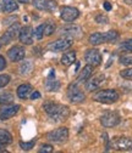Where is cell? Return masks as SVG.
Segmentation results:
<instances>
[{
  "mask_svg": "<svg viewBox=\"0 0 132 153\" xmlns=\"http://www.w3.org/2000/svg\"><path fill=\"white\" fill-rule=\"evenodd\" d=\"M75 61H76V52L75 51H67L61 57V63L64 66H71L72 63H75Z\"/></svg>",
  "mask_w": 132,
  "mask_h": 153,
  "instance_id": "19",
  "label": "cell"
},
{
  "mask_svg": "<svg viewBox=\"0 0 132 153\" xmlns=\"http://www.w3.org/2000/svg\"><path fill=\"white\" fill-rule=\"evenodd\" d=\"M31 92H32L31 84H22V85H20V86L17 88V96L20 97V99H22V100L27 99L29 96Z\"/></svg>",
  "mask_w": 132,
  "mask_h": 153,
  "instance_id": "18",
  "label": "cell"
},
{
  "mask_svg": "<svg viewBox=\"0 0 132 153\" xmlns=\"http://www.w3.org/2000/svg\"><path fill=\"white\" fill-rule=\"evenodd\" d=\"M18 3H22V4H27V3H29V0H17Z\"/></svg>",
  "mask_w": 132,
  "mask_h": 153,
  "instance_id": "40",
  "label": "cell"
},
{
  "mask_svg": "<svg viewBox=\"0 0 132 153\" xmlns=\"http://www.w3.org/2000/svg\"><path fill=\"white\" fill-rule=\"evenodd\" d=\"M2 7H3V11L4 12H12V11H16L18 9V5L15 0H3L2 3Z\"/></svg>",
  "mask_w": 132,
  "mask_h": 153,
  "instance_id": "21",
  "label": "cell"
},
{
  "mask_svg": "<svg viewBox=\"0 0 132 153\" xmlns=\"http://www.w3.org/2000/svg\"><path fill=\"white\" fill-rule=\"evenodd\" d=\"M103 6H104V9H105L106 11H110V10H111V4H110L109 1H105Z\"/></svg>",
  "mask_w": 132,
  "mask_h": 153,
  "instance_id": "39",
  "label": "cell"
},
{
  "mask_svg": "<svg viewBox=\"0 0 132 153\" xmlns=\"http://www.w3.org/2000/svg\"><path fill=\"white\" fill-rule=\"evenodd\" d=\"M105 82V75L104 74H98L93 78H89L86 83H84V86H86V90L88 91H94L99 89V86Z\"/></svg>",
  "mask_w": 132,
  "mask_h": 153,
  "instance_id": "12",
  "label": "cell"
},
{
  "mask_svg": "<svg viewBox=\"0 0 132 153\" xmlns=\"http://www.w3.org/2000/svg\"><path fill=\"white\" fill-rule=\"evenodd\" d=\"M0 48H2V43H0Z\"/></svg>",
  "mask_w": 132,
  "mask_h": 153,
  "instance_id": "43",
  "label": "cell"
},
{
  "mask_svg": "<svg viewBox=\"0 0 132 153\" xmlns=\"http://www.w3.org/2000/svg\"><path fill=\"white\" fill-rule=\"evenodd\" d=\"M120 75L122 76V78L127 79V80H132V68H127V69L121 71Z\"/></svg>",
  "mask_w": 132,
  "mask_h": 153,
  "instance_id": "31",
  "label": "cell"
},
{
  "mask_svg": "<svg viewBox=\"0 0 132 153\" xmlns=\"http://www.w3.org/2000/svg\"><path fill=\"white\" fill-rule=\"evenodd\" d=\"M20 106L18 105H12V106H8L4 107L3 109H0V120H8L12 117H15L17 112L20 111Z\"/></svg>",
  "mask_w": 132,
  "mask_h": 153,
  "instance_id": "15",
  "label": "cell"
},
{
  "mask_svg": "<svg viewBox=\"0 0 132 153\" xmlns=\"http://www.w3.org/2000/svg\"><path fill=\"white\" fill-rule=\"evenodd\" d=\"M54 151V147L51 145H43L39 148V153H51Z\"/></svg>",
  "mask_w": 132,
  "mask_h": 153,
  "instance_id": "36",
  "label": "cell"
},
{
  "mask_svg": "<svg viewBox=\"0 0 132 153\" xmlns=\"http://www.w3.org/2000/svg\"><path fill=\"white\" fill-rule=\"evenodd\" d=\"M44 85H45V88H47L48 91H58L60 89L61 85H60V82L54 76V69H50L49 76L47 78Z\"/></svg>",
  "mask_w": 132,
  "mask_h": 153,
  "instance_id": "16",
  "label": "cell"
},
{
  "mask_svg": "<svg viewBox=\"0 0 132 153\" xmlns=\"http://www.w3.org/2000/svg\"><path fill=\"white\" fill-rule=\"evenodd\" d=\"M14 101V95L11 92L0 94V105H8Z\"/></svg>",
  "mask_w": 132,
  "mask_h": 153,
  "instance_id": "24",
  "label": "cell"
},
{
  "mask_svg": "<svg viewBox=\"0 0 132 153\" xmlns=\"http://www.w3.org/2000/svg\"><path fill=\"white\" fill-rule=\"evenodd\" d=\"M34 145H35V140H32V141H29V142H23V141L20 142V147H21L23 151H29V149H32V148L34 147Z\"/></svg>",
  "mask_w": 132,
  "mask_h": 153,
  "instance_id": "27",
  "label": "cell"
},
{
  "mask_svg": "<svg viewBox=\"0 0 132 153\" xmlns=\"http://www.w3.org/2000/svg\"><path fill=\"white\" fill-rule=\"evenodd\" d=\"M3 147H4V145H3L2 142H0V149H3Z\"/></svg>",
  "mask_w": 132,
  "mask_h": 153,
  "instance_id": "42",
  "label": "cell"
},
{
  "mask_svg": "<svg viewBox=\"0 0 132 153\" xmlns=\"http://www.w3.org/2000/svg\"><path fill=\"white\" fill-rule=\"evenodd\" d=\"M124 1H125L127 5H132V0H124Z\"/></svg>",
  "mask_w": 132,
  "mask_h": 153,
  "instance_id": "41",
  "label": "cell"
},
{
  "mask_svg": "<svg viewBox=\"0 0 132 153\" xmlns=\"http://www.w3.org/2000/svg\"><path fill=\"white\" fill-rule=\"evenodd\" d=\"M5 67H6V61H5L4 57L0 55V71H3Z\"/></svg>",
  "mask_w": 132,
  "mask_h": 153,
  "instance_id": "37",
  "label": "cell"
},
{
  "mask_svg": "<svg viewBox=\"0 0 132 153\" xmlns=\"http://www.w3.org/2000/svg\"><path fill=\"white\" fill-rule=\"evenodd\" d=\"M0 142H2L4 146L5 145H10L12 142V135L4 129H0Z\"/></svg>",
  "mask_w": 132,
  "mask_h": 153,
  "instance_id": "22",
  "label": "cell"
},
{
  "mask_svg": "<svg viewBox=\"0 0 132 153\" xmlns=\"http://www.w3.org/2000/svg\"><path fill=\"white\" fill-rule=\"evenodd\" d=\"M54 32H55V27H54V25H51V23L45 25V28H44V35L50 36Z\"/></svg>",
  "mask_w": 132,
  "mask_h": 153,
  "instance_id": "33",
  "label": "cell"
},
{
  "mask_svg": "<svg viewBox=\"0 0 132 153\" xmlns=\"http://www.w3.org/2000/svg\"><path fill=\"white\" fill-rule=\"evenodd\" d=\"M41 97V92L39 91H34L32 95H31V100H37Z\"/></svg>",
  "mask_w": 132,
  "mask_h": 153,
  "instance_id": "38",
  "label": "cell"
},
{
  "mask_svg": "<svg viewBox=\"0 0 132 153\" xmlns=\"http://www.w3.org/2000/svg\"><path fill=\"white\" fill-rule=\"evenodd\" d=\"M20 25L18 23H14L2 36V39H0V43L4 44V45H8L9 43H11L15 38L17 36V34L20 33Z\"/></svg>",
  "mask_w": 132,
  "mask_h": 153,
  "instance_id": "10",
  "label": "cell"
},
{
  "mask_svg": "<svg viewBox=\"0 0 132 153\" xmlns=\"http://www.w3.org/2000/svg\"><path fill=\"white\" fill-rule=\"evenodd\" d=\"M47 0H33V6L38 10H45Z\"/></svg>",
  "mask_w": 132,
  "mask_h": 153,
  "instance_id": "29",
  "label": "cell"
},
{
  "mask_svg": "<svg viewBox=\"0 0 132 153\" xmlns=\"http://www.w3.org/2000/svg\"><path fill=\"white\" fill-rule=\"evenodd\" d=\"M33 71V63L31 61H25L20 67V74L21 75H28Z\"/></svg>",
  "mask_w": 132,
  "mask_h": 153,
  "instance_id": "23",
  "label": "cell"
},
{
  "mask_svg": "<svg viewBox=\"0 0 132 153\" xmlns=\"http://www.w3.org/2000/svg\"><path fill=\"white\" fill-rule=\"evenodd\" d=\"M120 122H121L120 114L119 112H115V111H108L100 117V124L104 128H114L119 125Z\"/></svg>",
  "mask_w": 132,
  "mask_h": 153,
  "instance_id": "3",
  "label": "cell"
},
{
  "mask_svg": "<svg viewBox=\"0 0 132 153\" xmlns=\"http://www.w3.org/2000/svg\"><path fill=\"white\" fill-rule=\"evenodd\" d=\"M25 55H26L25 49H23L22 46H18V45L12 46V48L9 50V52H8L9 59H10L12 62H18V61L23 60V59H25Z\"/></svg>",
  "mask_w": 132,
  "mask_h": 153,
  "instance_id": "13",
  "label": "cell"
},
{
  "mask_svg": "<svg viewBox=\"0 0 132 153\" xmlns=\"http://www.w3.org/2000/svg\"><path fill=\"white\" fill-rule=\"evenodd\" d=\"M61 35L64 36H69V38H80L82 35V29L78 26L75 25H69V26H64L60 28L59 32Z\"/></svg>",
  "mask_w": 132,
  "mask_h": 153,
  "instance_id": "11",
  "label": "cell"
},
{
  "mask_svg": "<svg viewBox=\"0 0 132 153\" xmlns=\"http://www.w3.org/2000/svg\"><path fill=\"white\" fill-rule=\"evenodd\" d=\"M109 148H114L115 151H131L132 149V139L126 136L114 137L110 143Z\"/></svg>",
  "mask_w": 132,
  "mask_h": 153,
  "instance_id": "4",
  "label": "cell"
},
{
  "mask_svg": "<svg viewBox=\"0 0 132 153\" xmlns=\"http://www.w3.org/2000/svg\"><path fill=\"white\" fill-rule=\"evenodd\" d=\"M44 28H45V25H41V26L37 27V28L34 29V32H33V35H34L38 40H41L42 38L44 36Z\"/></svg>",
  "mask_w": 132,
  "mask_h": 153,
  "instance_id": "26",
  "label": "cell"
},
{
  "mask_svg": "<svg viewBox=\"0 0 132 153\" xmlns=\"http://www.w3.org/2000/svg\"><path fill=\"white\" fill-rule=\"evenodd\" d=\"M121 49L128 52H132V39H128L121 44Z\"/></svg>",
  "mask_w": 132,
  "mask_h": 153,
  "instance_id": "34",
  "label": "cell"
},
{
  "mask_svg": "<svg viewBox=\"0 0 132 153\" xmlns=\"http://www.w3.org/2000/svg\"><path fill=\"white\" fill-rule=\"evenodd\" d=\"M58 4H56L54 0H47V5H45V10L49 11V12H54Z\"/></svg>",
  "mask_w": 132,
  "mask_h": 153,
  "instance_id": "30",
  "label": "cell"
},
{
  "mask_svg": "<svg viewBox=\"0 0 132 153\" xmlns=\"http://www.w3.org/2000/svg\"><path fill=\"white\" fill-rule=\"evenodd\" d=\"M104 34H105L106 43H112V42H115L118 38H119V33L116 30H109V32H106Z\"/></svg>",
  "mask_w": 132,
  "mask_h": 153,
  "instance_id": "25",
  "label": "cell"
},
{
  "mask_svg": "<svg viewBox=\"0 0 132 153\" xmlns=\"http://www.w3.org/2000/svg\"><path fill=\"white\" fill-rule=\"evenodd\" d=\"M48 140L51 141V142H56V143H61V142H65L69 137V129L63 126V128H58L50 132H48L47 135Z\"/></svg>",
  "mask_w": 132,
  "mask_h": 153,
  "instance_id": "7",
  "label": "cell"
},
{
  "mask_svg": "<svg viewBox=\"0 0 132 153\" xmlns=\"http://www.w3.org/2000/svg\"><path fill=\"white\" fill-rule=\"evenodd\" d=\"M67 97L72 103H82L86 100V95L80 90L77 83H73L67 89Z\"/></svg>",
  "mask_w": 132,
  "mask_h": 153,
  "instance_id": "6",
  "label": "cell"
},
{
  "mask_svg": "<svg viewBox=\"0 0 132 153\" xmlns=\"http://www.w3.org/2000/svg\"><path fill=\"white\" fill-rule=\"evenodd\" d=\"M10 79H11L10 75H8V74H0V89L6 86L10 83Z\"/></svg>",
  "mask_w": 132,
  "mask_h": 153,
  "instance_id": "28",
  "label": "cell"
},
{
  "mask_svg": "<svg viewBox=\"0 0 132 153\" xmlns=\"http://www.w3.org/2000/svg\"><path fill=\"white\" fill-rule=\"evenodd\" d=\"M120 63L125 66H132V56H121Z\"/></svg>",
  "mask_w": 132,
  "mask_h": 153,
  "instance_id": "32",
  "label": "cell"
},
{
  "mask_svg": "<svg viewBox=\"0 0 132 153\" xmlns=\"http://www.w3.org/2000/svg\"><path fill=\"white\" fill-rule=\"evenodd\" d=\"M96 22H97V23L105 25V23L109 22V18H108L105 15H98V16H96Z\"/></svg>",
  "mask_w": 132,
  "mask_h": 153,
  "instance_id": "35",
  "label": "cell"
},
{
  "mask_svg": "<svg viewBox=\"0 0 132 153\" xmlns=\"http://www.w3.org/2000/svg\"><path fill=\"white\" fill-rule=\"evenodd\" d=\"M84 60L88 65L97 67L102 63V55L97 49H89L84 53Z\"/></svg>",
  "mask_w": 132,
  "mask_h": 153,
  "instance_id": "9",
  "label": "cell"
},
{
  "mask_svg": "<svg viewBox=\"0 0 132 153\" xmlns=\"http://www.w3.org/2000/svg\"><path fill=\"white\" fill-rule=\"evenodd\" d=\"M73 42H72V38H69V36H64L59 40H55L50 44H48L47 49L49 51H53V52H59V51H65L67 49H70L72 46Z\"/></svg>",
  "mask_w": 132,
  "mask_h": 153,
  "instance_id": "5",
  "label": "cell"
},
{
  "mask_svg": "<svg viewBox=\"0 0 132 153\" xmlns=\"http://www.w3.org/2000/svg\"><path fill=\"white\" fill-rule=\"evenodd\" d=\"M92 74H93V66L87 65V66L81 71V73H80V75H78V78H77V80H76V83H77V84L86 83V82L91 78V75H92Z\"/></svg>",
  "mask_w": 132,
  "mask_h": 153,
  "instance_id": "17",
  "label": "cell"
},
{
  "mask_svg": "<svg viewBox=\"0 0 132 153\" xmlns=\"http://www.w3.org/2000/svg\"><path fill=\"white\" fill-rule=\"evenodd\" d=\"M43 109L51 119L58 120V122H63L70 116V108L67 106L60 105V103L45 102L43 105Z\"/></svg>",
  "mask_w": 132,
  "mask_h": 153,
  "instance_id": "1",
  "label": "cell"
},
{
  "mask_svg": "<svg viewBox=\"0 0 132 153\" xmlns=\"http://www.w3.org/2000/svg\"><path fill=\"white\" fill-rule=\"evenodd\" d=\"M18 39H20V42L22 44L31 45L33 43V32H32V28L29 26L22 27L20 29V33H18Z\"/></svg>",
  "mask_w": 132,
  "mask_h": 153,
  "instance_id": "14",
  "label": "cell"
},
{
  "mask_svg": "<svg viewBox=\"0 0 132 153\" xmlns=\"http://www.w3.org/2000/svg\"><path fill=\"white\" fill-rule=\"evenodd\" d=\"M120 95L116 90H112V89H105V90H99L94 94L93 100L100 102V103H114L119 100Z\"/></svg>",
  "mask_w": 132,
  "mask_h": 153,
  "instance_id": "2",
  "label": "cell"
},
{
  "mask_svg": "<svg viewBox=\"0 0 132 153\" xmlns=\"http://www.w3.org/2000/svg\"><path fill=\"white\" fill-rule=\"evenodd\" d=\"M80 16V11L72 6H61L60 7V17L65 22H72Z\"/></svg>",
  "mask_w": 132,
  "mask_h": 153,
  "instance_id": "8",
  "label": "cell"
},
{
  "mask_svg": "<svg viewBox=\"0 0 132 153\" xmlns=\"http://www.w3.org/2000/svg\"><path fill=\"white\" fill-rule=\"evenodd\" d=\"M89 43L92 45H100L103 43H106L105 40V34L104 33H93L89 36Z\"/></svg>",
  "mask_w": 132,
  "mask_h": 153,
  "instance_id": "20",
  "label": "cell"
}]
</instances>
